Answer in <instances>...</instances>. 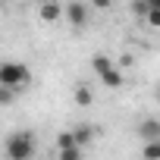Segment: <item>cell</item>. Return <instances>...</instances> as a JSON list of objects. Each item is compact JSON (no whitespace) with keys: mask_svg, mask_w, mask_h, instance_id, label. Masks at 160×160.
<instances>
[{"mask_svg":"<svg viewBox=\"0 0 160 160\" xmlns=\"http://www.w3.org/2000/svg\"><path fill=\"white\" fill-rule=\"evenodd\" d=\"M66 19H69L72 28H82L88 22V7L82 3V0H69V3H66Z\"/></svg>","mask_w":160,"mask_h":160,"instance_id":"277c9868","label":"cell"},{"mask_svg":"<svg viewBox=\"0 0 160 160\" xmlns=\"http://www.w3.org/2000/svg\"><path fill=\"white\" fill-rule=\"evenodd\" d=\"M144 19H148L154 28H160V10H148V16H144Z\"/></svg>","mask_w":160,"mask_h":160,"instance_id":"7c38bea8","label":"cell"},{"mask_svg":"<svg viewBox=\"0 0 160 160\" xmlns=\"http://www.w3.org/2000/svg\"><path fill=\"white\" fill-rule=\"evenodd\" d=\"M148 7L151 10H160V0H148Z\"/></svg>","mask_w":160,"mask_h":160,"instance_id":"9a60e30c","label":"cell"},{"mask_svg":"<svg viewBox=\"0 0 160 160\" xmlns=\"http://www.w3.org/2000/svg\"><path fill=\"white\" fill-rule=\"evenodd\" d=\"M138 138L148 144V141H160V119H151V116H144L141 122H138Z\"/></svg>","mask_w":160,"mask_h":160,"instance_id":"5b68a950","label":"cell"},{"mask_svg":"<svg viewBox=\"0 0 160 160\" xmlns=\"http://www.w3.org/2000/svg\"><path fill=\"white\" fill-rule=\"evenodd\" d=\"M28 82H32V72H28V66L25 63H3L0 66V88H28Z\"/></svg>","mask_w":160,"mask_h":160,"instance_id":"7a4b0ae2","label":"cell"},{"mask_svg":"<svg viewBox=\"0 0 160 160\" xmlns=\"http://www.w3.org/2000/svg\"><path fill=\"white\" fill-rule=\"evenodd\" d=\"M16 98V88H3V91H0V104H10Z\"/></svg>","mask_w":160,"mask_h":160,"instance_id":"4fadbf2b","label":"cell"},{"mask_svg":"<svg viewBox=\"0 0 160 160\" xmlns=\"http://www.w3.org/2000/svg\"><path fill=\"white\" fill-rule=\"evenodd\" d=\"M7 160H35V151H38V141H35V132L32 129H16L7 135Z\"/></svg>","mask_w":160,"mask_h":160,"instance_id":"6da1fadb","label":"cell"},{"mask_svg":"<svg viewBox=\"0 0 160 160\" xmlns=\"http://www.w3.org/2000/svg\"><path fill=\"white\" fill-rule=\"evenodd\" d=\"M141 160H160V141L141 144Z\"/></svg>","mask_w":160,"mask_h":160,"instance_id":"9c48e42d","label":"cell"},{"mask_svg":"<svg viewBox=\"0 0 160 160\" xmlns=\"http://www.w3.org/2000/svg\"><path fill=\"white\" fill-rule=\"evenodd\" d=\"M63 13H66V10H63V7L57 3V0H44V3L38 7V16H41L44 22H57V19H60Z\"/></svg>","mask_w":160,"mask_h":160,"instance_id":"8992f818","label":"cell"},{"mask_svg":"<svg viewBox=\"0 0 160 160\" xmlns=\"http://www.w3.org/2000/svg\"><path fill=\"white\" fill-rule=\"evenodd\" d=\"M91 101H94V94H91L88 85H78V88H75V104H78V107H91Z\"/></svg>","mask_w":160,"mask_h":160,"instance_id":"ba28073f","label":"cell"},{"mask_svg":"<svg viewBox=\"0 0 160 160\" xmlns=\"http://www.w3.org/2000/svg\"><path fill=\"white\" fill-rule=\"evenodd\" d=\"M57 160H82V148H66V151H60Z\"/></svg>","mask_w":160,"mask_h":160,"instance_id":"8fae6325","label":"cell"},{"mask_svg":"<svg viewBox=\"0 0 160 160\" xmlns=\"http://www.w3.org/2000/svg\"><path fill=\"white\" fill-rule=\"evenodd\" d=\"M72 135H75V144H78V148H88V144L94 141L98 129H94V126H88V122H82V126H75V129H72Z\"/></svg>","mask_w":160,"mask_h":160,"instance_id":"52a82bcc","label":"cell"},{"mask_svg":"<svg viewBox=\"0 0 160 160\" xmlns=\"http://www.w3.org/2000/svg\"><path fill=\"white\" fill-rule=\"evenodd\" d=\"M57 148H60V151H66V148H78V144H75L72 129H66V132H60V135H57Z\"/></svg>","mask_w":160,"mask_h":160,"instance_id":"30bf717a","label":"cell"},{"mask_svg":"<svg viewBox=\"0 0 160 160\" xmlns=\"http://www.w3.org/2000/svg\"><path fill=\"white\" fill-rule=\"evenodd\" d=\"M91 3H94V7H98V10H107V7H110V3H113V0H91Z\"/></svg>","mask_w":160,"mask_h":160,"instance_id":"5bb4252c","label":"cell"},{"mask_svg":"<svg viewBox=\"0 0 160 160\" xmlns=\"http://www.w3.org/2000/svg\"><path fill=\"white\" fill-rule=\"evenodd\" d=\"M91 66H94V72L101 75V85H107V88H119V85H122V69H119V63H113L110 57L98 53V57L91 60Z\"/></svg>","mask_w":160,"mask_h":160,"instance_id":"3957f363","label":"cell"}]
</instances>
